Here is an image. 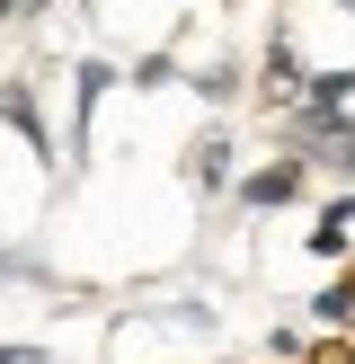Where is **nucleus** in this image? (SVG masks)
Masks as SVG:
<instances>
[{
	"mask_svg": "<svg viewBox=\"0 0 355 364\" xmlns=\"http://www.w3.org/2000/svg\"><path fill=\"white\" fill-rule=\"evenodd\" d=\"M293 196H302V160H275V169L240 178V205H293Z\"/></svg>",
	"mask_w": 355,
	"mask_h": 364,
	"instance_id": "1",
	"label": "nucleus"
},
{
	"mask_svg": "<svg viewBox=\"0 0 355 364\" xmlns=\"http://www.w3.org/2000/svg\"><path fill=\"white\" fill-rule=\"evenodd\" d=\"M346 240H355V196H337V205L311 223V258H346Z\"/></svg>",
	"mask_w": 355,
	"mask_h": 364,
	"instance_id": "2",
	"label": "nucleus"
},
{
	"mask_svg": "<svg viewBox=\"0 0 355 364\" xmlns=\"http://www.w3.org/2000/svg\"><path fill=\"white\" fill-rule=\"evenodd\" d=\"M311 311H320V329H346V320H355V276H329L311 294Z\"/></svg>",
	"mask_w": 355,
	"mask_h": 364,
	"instance_id": "3",
	"label": "nucleus"
},
{
	"mask_svg": "<svg viewBox=\"0 0 355 364\" xmlns=\"http://www.w3.org/2000/svg\"><path fill=\"white\" fill-rule=\"evenodd\" d=\"M0 116H9V124H18V134H27V142H36V151H45V116H36V107H27V98H18V89H0Z\"/></svg>",
	"mask_w": 355,
	"mask_h": 364,
	"instance_id": "4",
	"label": "nucleus"
},
{
	"mask_svg": "<svg viewBox=\"0 0 355 364\" xmlns=\"http://www.w3.org/2000/svg\"><path fill=\"white\" fill-rule=\"evenodd\" d=\"M195 178H204V187H213V178H231V142H222V134L195 151Z\"/></svg>",
	"mask_w": 355,
	"mask_h": 364,
	"instance_id": "5",
	"label": "nucleus"
},
{
	"mask_svg": "<svg viewBox=\"0 0 355 364\" xmlns=\"http://www.w3.org/2000/svg\"><path fill=\"white\" fill-rule=\"evenodd\" d=\"M0 364H45V347H0Z\"/></svg>",
	"mask_w": 355,
	"mask_h": 364,
	"instance_id": "6",
	"label": "nucleus"
},
{
	"mask_svg": "<svg viewBox=\"0 0 355 364\" xmlns=\"http://www.w3.org/2000/svg\"><path fill=\"white\" fill-rule=\"evenodd\" d=\"M0 18H9V0H0Z\"/></svg>",
	"mask_w": 355,
	"mask_h": 364,
	"instance_id": "7",
	"label": "nucleus"
},
{
	"mask_svg": "<svg viewBox=\"0 0 355 364\" xmlns=\"http://www.w3.org/2000/svg\"><path fill=\"white\" fill-rule=\"evenodd\" d=\"M337 9H355V0H337Z\"/></svg>",
	"mask_w": 355,
	"mask_h": 364,
	"instance_id": "8",
	"label": "nucleus"
}]
</instances>
